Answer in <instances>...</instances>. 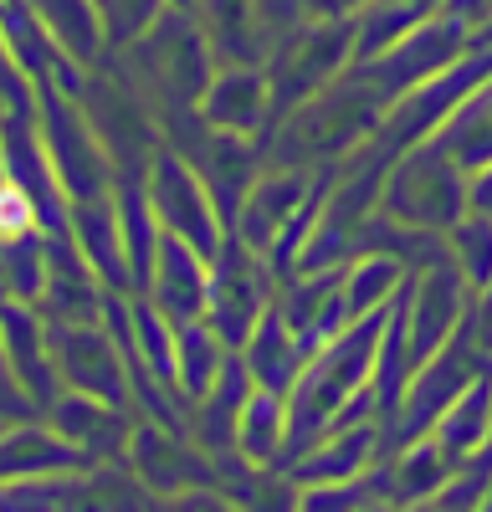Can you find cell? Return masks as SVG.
Returning <instances> with one entry per match:
<instances>
[{
  "label": "cell",
  "instance_id": "6da1fadb",
  "mask_svg": "<svg viewBox=\"0 0 492 512\" xmlns=\"http://www.w3.org/2000/svg\"><path fill=\"white\" fill-rule=\"evenodd\" d=\"M385 318H390V308L364 313L344 333L328 338L323 349L308 354L293 395H287V461H293L303 446H313L359 395L375 390V359H380Z\"/></svg>",
  "mask_w": 492,
  "mask_h": 512
},
{
  "label": "cell",
  "instance_id": "7a4b0ae2",
  "mask_svg": "<svg viewBox=\"0 0 492 512\" xmlns=\"http://www.w3.org/2000/svg\"><path fill=\"white\" fill-rule=\"evenodd\" d=\"M390 98L369 82V72L349 67L339 82H328L323 93L303 98L298 108H287L277 123H272V149H267V164L272 169H328L339 164L349 149H359L369 134L380 128Z\"/></svg>",
  "mask_w": 492,
  "mask_h": 512
},
{
  "label": "cell",
  "instance_id": "3957f363",
  "mask_svg": "<svg viewBox=\"0 0 492 512\" xmlns=\"http://www.w3.org/2000/svg\"><path fill=\"white\" fill-rule=\"evenodd\" d=\"M380 210L390 221L410 226V231H426V236H446L467 216V169L446 154L441 139H421L390 159V175H385V195Z\"/></svg>",
  "mask_w": 492,
  "mask_h": 512
},
{
  "label": "cell",
  "instance_id": "277c9868",
  "mask_svg": "<svg viewBox=\"0 0 492 512\" xmlns=\"http://www.w3.org/2000/svg\"><path fill=\"white\" fill-rule=\"evenodd\" d=\"M354 67V21L334 16H303L277 36L267 52V88H272V123L298 108L303 98L323 93L328 82H339Z\"/></svg>",
  "mask_w": 492,
  "mask_h": 512
},
{
  "label": "cell",
  "instance_id": "5b68a950",
  "mask_svg": "<svg viewBox=\"0 0 492 512\" xmlns=\"http://www.w3.org/2000/svg\"><path fill=\"white\" fill-rule=\"evenodd\" d=\"M482 364H487V354L477 349L472 323H462L457 333H451V344H441L416 374L405 379V395H400V405L385 420V446L395 451V446L416 441V436H431V425L482 374Z\"/></svg>",
  "mask_w": 492,
  "mask_h": 512
},
{
  "label": "cell",
  "instance_id": "8992f818",
  "mask_svg": "<svg viewBox=\"0 0 492 512\" xmlns=\"http://www.w3.org/2000/svg\"><path fill=\"white\" fill-rule=\"evenodd\" d=\"M400 313H405V344H410V364H426L441 344H451L472 313V287L467 277L451 267V256L441 262H426L410 272L405 292H400Z\"/></svg>",
  "mask_w": 492,
  "mask_h": 512
},
{
  "label": "cell",
  "instance_id": "52a82bcc",
  "mask_svg": "<svg viewBox=\"0 0 492 512\" xmlns=\"http://www.w3.org/2000/svg\"><path fill=\"white\" fill-rule=\"evenodd\" d=\"M467 52H472V26L457 21L451 11H441V16H426L405 41H395L385 57L359 62V72H369V82H375V88L395 103L400 93H410V88H421V82L441 77L446 67H457Z\"/></svg>",
  "mask_w": 492,
  "mask_h": 512
},
{
  "label": "cell",
  "instance_id": "ba28073f",
  "mask_svg": "<svg viewBox=\"0 0 492 512\" xmlns=\"http://www.w3.org/2000/svg\"><path fill=\"white\" fill-rule=\"evenodd\" d=\"M380 451H385V420L359 415V420H344V425H334V431H323L313 446H303L293 461H287V477L298 482V492L303 487H328V482H354L380 461Z\"/></svg>",
  "mask_w": 492,
  "mask_h": 512
},
{
  "label": "cell",
  "instance_id": "9c48e42d",
  "mask_svg": "<svg viewBox=\"0 0 492 512\" xmlns=\"http://www.w3.org/2000/svg\"><path fill=\"white\" fill-rule=\"evenodd\" d=\"M277 313L287 318L303 338V349H323L334 333H344L354 318H349V303H344V267H323V272H293L282 282V297H277Z\"/></svg>",
  "mask_w": 492,
  "mask_h": 512
},
{
  "label": "cell",
  "instance_id": "30bf717a",
  "mask_svg": "<svg viewBox=\"0 0 492 512\" xmlns=\"http://www.w3.org/2000/svg\"><path fill=\"white\" fill-rule=\"evenodd\" d=\"M313 195H318V175H313V169H267V175L252 180V190H246L241 241L252 251H272L282 241V231L308 210Z\"/></svg>",
  "mask_w": 492,
  "mask_h": 512
},
{
  "label": "cell",
  "instance_id": "8fae6325",
  "mask_svg": "<svg viewBox=\"0 0 492 512\" xmlns=\"http://www.w3.org/2000/svg\"><path fill=\"white\" fill-rule=\"evenodd\" d=\"M241 364H246V374H252L257 390L293 395V384H298V374L308 364V349H303V338L287 328V318L277 308H267V318L241 344Z\"/></svg>",
  "mask_w": 492,
  "mask_h": 512
},
{
  "label": "cell",
  "instance_id": "7c38bea8",
  "mask_svg": "<svg viewBox=\"0 0 492 512\" xmlns=\"http://www.w3.org/2000/svg\"><path fill=\"white\" fill-rule=\"evenodd\" d=\"M431 436L457 466H467L487 451V441H492V369H482L467 390L446 405V415L431 425Z\"/></svg>",
  "mask_w": 492,
  "mask_h": 512
},
{
  "label": "cell",
  "instance_id": "4fadbf2b",
  "mask_svg": "<svg viewBox=\"0 0 492 512\" xmlns=\"http://www.w3.org/2000/svg\"><path fill=\"white\" fill-rule=\"evenodd\" d=\"M451 472H457V461H451L436 436H416L390 451L385 461V477H390V502H405V507H431L436 492L451 482Z\"/></svg>",
  "mask_w": 492,
  "mask_h": 512
},
{
  "label": "cell",
  "instance_id": "5bb4252c",
  "mask_svg": "<svg viewBox=\"0 0 492 512\" xmlns=\"http://www.w3.org/2000/svg\"><path fill=\"white\" fill-rule=\"evenodd\" d=\"M267 292H272V287H267L262 267H257L246 251H236L231 272L221 277V303H216V333L226 338V344H246V338H252V328H257V323L267 318V308H272Z\"/></svg>",
  "mask_w": 492,
  "mask_h": 512
},
{
  "label": "cell",
  "instance_id": "9a60e30c",
  "mask_svg": "<svg viewBox=\"0 0 492 512\" xmlns=\"http://www.w3.org/2000/svg\"><path fill=\"white\" fill-rule=\"evenodd\" d=\"M410 282V267L390 251H364L354 262H344V303H349V318H364V313H380L390 308L395 297L405 292Z\"/></svg>",
  "mask_w": 492,
  "mask_h": 512
},
{
  "label": "cell",
  "instance_id": "2e32d148",
  "mask_svg": "<svg viewBox=\"0 0 492 512\" xmlns=\"http://www.w3.org/2000/svg\"><path fill=\"white\" fill-rule=\"evenodd\" d=\"M431 139H441L446 154L457 159L467 175H472V169H482V164H492V77L436 128Z\"/></svg>",
  "mask_w": 492,
  "mask_h": 512
},
{
  "label": "cell",
  "instance_id": "e0dca14e",
  "mask_svg": "<svg viewBox=\"0 0 492 512\" xmlns=\"http://www.w3.org/2000/svg\"><path fill=\"white\" fill-rule=\"evenodd\" d=\"M236 446L246 451V461H277L287 456V395L272 390H252L241 405V425H236Z\"/></svg>",
  "mask_w": 492,
  "mask_h": 512
},
{
  "label": "cell",
  "instance_id": "ac0fdd59",
  "mask_svg": "<svg viewBox=\"0 0 492 512\" xmlns=\"http://www.w3.org/2000/svg\"><path fill=\"white\" fill-rule=\"evenodd\" d=\"M272 113V88H267V77L262 72H226L216 82V93H211V118L236 128V134H252L257 123H267Z\"/></svg>",
  "mask_w": 492,
  "mask_h": 512
},
{
  "label": "cell",
  "instance_id": "d6986e66",
  "mask_svg": "<svg viewBox=\"0 0 492 512\" xmlns=\"http://www.w3.org/2000/svg\"><path fill=\"white\" fill-rule=\"evenodd\" d=\"M421 21L426 16H416L410 6H400V0H369V6L354 16V67L385 57L395 41H405Z\"/></svg>",
  "mask_w": 492,
  "mask_h": 512
},
{
  "label": "cell",
  "instance_id": "ffe728a7",
  "mask_svg": "<svg viewBox=\"0 0 492 512\" xmlns=\"http://www.w3.org/2000/svg\"><path fill=\"white\" fill-rule=\"evenodd\" d=\"M446 256H451V267L467 277L472 292L492 287V216L467 210V216L446 231Z\"/></svg>",
  "mask_w": 492,
  "mask_h": 512
},
{
  "label": "cell",
  "instance_id": "44dd1931",
  "mask_svg": "<svg viewBox=\"0 0 492 512\" xmlns=\"http://www.w3.org/2000/svg\"><path fill=\"white\" fill-rule=\"evenodd\" d=\"M36 226V205L21 185H0V246L21 241L26 231Z\"/></svg>",
  "mask_w": 492,
  "mask_h": 512
},
{
  "label": "cell",
  "instance_id": "7402d4cb",
  "mask_svg": "<svg viewBox=\"0 0 492 512\" xmlns=\"http://www.w3.org/2000/svg\"><path fill=\"white\" fill-rule=\"evenodd\" d=\"M467 205L477 210V216H492V164H482V169L467 175Z\"/></svg>",
  "mask_w": 492,
  "mask_h": 512
},
{
  "label": "cell",
  "instance_id": "603a6c76",
  "mask_svg": "<svg viewBox=\"0 0 492 512\" xmlns=\"http://www.w3.org/2000/svg\"><path fill=\"white\" fill-rule=\"evenodd\" d=\"M369 0H303V16H334V21H354Z\"/></svg>",
  "mask_w": 492,
  "mask_h": 512
},
{
  "label": "cell",
  "instance_id": "cb8c5ba5",
  "mask_svg": "<svg viewBox=\"0 0 492 512\" xmlns=\"http://www.w3.org/2000/svg\"><path fill=\"white\" fill-rule=\"evenodd\" d=\"M446 11L457 16V21H467L472 31H482L492 21V0H446Z\"/></svg>",
  "mask_w": 492,
  "mask_h": 512
},
{
  "label": "cell",
  "instance_id": "d4e9b609",
  "mask_svg": "<svg viewBox=\"0 0 492 512\" xmlns=\"http://www.w3.org/2000/svg\"><path fill=\"white\" fill-rule=\"evenodd\" d=\"M205 333H195V344H190V384H211V374H216V349L211 344H200Z\"/></svg>",
  "mask_w": 492,
  "mask_h": 512
}]
</instances>
